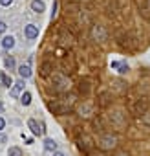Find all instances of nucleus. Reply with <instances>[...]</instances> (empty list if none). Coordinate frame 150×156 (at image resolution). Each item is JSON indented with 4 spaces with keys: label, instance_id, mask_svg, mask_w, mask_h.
Returning a JSON list of instances; mask_svg holds the SVG:
<instances>
[{
    "label": "nucleus",
    "instance_id": "obj_22",
    "mask_svg": "<svg viewBox=\"0 0 150 156\" xmlns=\"http://www.w3.org/2000/svg\"><path fill=\"white\" fill-rule=\"evenodd\" d=\"M79 92H81V94H88V92H90V83H88V81L81 83V85H79Z\"/></svg>",
    "mask_w": 150,
    "mask_h": 156
},
{
    "label": "nucleus",
    "instance_id": "obj_19",
    "mask_svg": "<svg viewBox=\"0 0 150 156\" xmlns=\"http://www.w3.org/2000/svg\"><path fill=\"white\" fill-rule=\"evenodd\" d=\"M101 101H99V105L101 107H106V105H110V94L108 92H104V94H101V98H99Z\"/></svg>",
    "mask_w": 150,
    "mask_h": 156
},
{
    "label": "nucleus",
    "instance_id": "obj_17",
    "mask_svg": "<svg viewBox=\"0 0 150 156\" xmlns=\"http://www.w3.org/2000/svg\"><path fill=\"white\" fill-rule=\"evenodd\" d=\"M2 46H4L6 50H11V48L15 46V39H13L11 35H8V37H4V39H2Z\"/></svg>",
    "mask_w": 150,
    "mask_h": 156
},
{
    "label": "nucleus",
    "instance_id": "obj_29",
    "mask_svg": "<svg viewBox=\"0 0 150 156\" xmlns=\"http://www.w3.org/2000/svg\"><path fill=\"white\" fill-rule=\"evenodd\" d=\"M0 4H2V6H11L13 0H0Z\"/></svg>",
    "mask_w": 150,
    "mask_h": 156
},
{
    "label": "nucleus",
    "instance_id": "obj_5",
    "mask_svg": "<svg viewBox=\"0 0 150 156\" xmlns=\"http://www.w3.org/2000/svg\"><path fill=\"white\" fill-rule=\"evenodd\" d=\"M106 37H108V33H106L104 26L95 24V26L92 28V39H94V41H97V42H104V41H106Z\"/></svg>",
    "mask_w": 150,
    "mask_h": 156
},
{
    "label": "nucleus",
    "instance_id": "obj_9",
    "mask_svg": "<svg viewBox=\"0 0 150 156\" xmlns=\"http://www.w3.org/2000/svg\"><path fill=\"white\" fill-rule=\"evenodd\" d=\"M92 114H94V105L92 103H83L79 107V116L81 118H92Z\"/></svg>",
    "mask_w": 150,
    "mask_h": 156
},
{
    "label": "nucleus",
    "instance_id": "obj_4",
    "mask_svg": "<svg viewBox=\"0 0 150 156\" xmlns=\"http://www.w3.org/2000/svg\"><path fill=\"white\" fill-rule=\"evenodd\" d=\"M77 143H79V149H81L83 152H90V151L94 149V140H92V136H88V134L79 136Z\"/></svg>",
    "mask_w": 150,
    "mask_h": 156
},
{
    "label": "nucleus",
    "instance_id": "obj_32",
    "mask_svg": "<svg viewBox=\"0 0 150 156\" xmlns=\"http://www.w3.org/2000/svg\"><path fill=\"white\" fill-rule=\"evenodd\" d=\"M0 110H2V105H0Z\"/></svg>",
    "mask_w": 150,
    "mask_h": 156
},
{
    "label": "nucleus",
    "instance_id": "obj_12",
    "mask_svg": "<svg viewBox=\"0 0 150 156\" xmlns=\"http://www.w3.org/2000/svg\"><path fill=\"white\" fill-rule=\"evenodd\" d=\"M31 9H33L35 13H42V11L46 9V4L42 2V0H33V2H31Z\"/></svg>",
    "mask_w": 150,
    "mask_h": 156
},
{
    "label": "nucleus",
    "instance_id": "obj_34",
    "mask_svg": "<svg viewBox=\"0 0 150 156\" xmlns=\"http://www.w3.org/2000/svg\"><path fill=\"white\" fill-rule=\"evenodd\" d=\"M97 156H103V154H97Z\"/></svg>",
    "mask_w": 150,
    "mask_h": 156
},
{
    "label": "nucleus",
    "instance_id": "obj_21",
    "mask_svg": "<svg viewBox=\"0 0 150 156\" xmlns=\"http://www.w3.org/2000/svg\"><path fill=\"white\" fill-rule=\"evenodd\" d=\"M4 64H6L8 70H15V59L13 57H6L4 59Z\"/></svg>",
    "mask_w": 150,
    "mask_h": 156
},
{
    "label": "nucleus",
    "instance_id": "obj_30",
    "mask_svg": "<svg viewBox=\"0 0 150 156\" xmlns=\"http://www.w3.org/2000/svg\"><path fill=\"white\" fill-rule=\"evenodd\" d=\"M4 127H6V119H4V118H0V130H2Z\"/></svg>",
    "mask_w": 150,
    "mask_h": 156
},
{
    "label": "nucleus",
    "instance_id": "obj_20",
    "mask_svg": "<svg viewBox=\"0 0 150 156\" xmlns=\"http://www.w3.org/2000/svg\"><path fill=\"white\" fill-rule=\"evenodd\" d=\"M0 79H2V83H4L8 88H9V87H13V79H11L8 73H2V75H0Z\"/></svg>",
    "mask_w": 150,
    "mask_h": 156
},
{
    "label": "nucleus",
    "instance_id": "obj_14",
    "mask_svg": "<svg viewBox=\"0 0 150 156\" xmlns=\"http://www.w3.org/2000/svg\"><path fill=\"white\" fill-rule=\"evenodd\" d=\"M19 73H20L22 79H28V77L31 75V68L28 64H22V66H19Z\"/></svg>",
    "mask_w": 150,
    "mask_h": 156
},
{
    "label": "nucleus",
    "instance_id": "obj_28",
    "mask_svg": "<svg viewBox=\"0 0 150 156\" xmlns=\"http://www.w3.org/2000/svg\"><path fill=\"white\" fill-rule=\"evenodd\" d=\"M114 156H130V154H128L126 151H117V152H115Z\"/></svg>",
    "mask_w": 150,
    "mask_h": 156
},
{
    "label": "nucleus",
    "instance_id": "obj_25",
    "mask_svg": "<svg viewBox=\"0 0 150 156\" xmlns=\"http://www.w3.org/2000/svg\"><path fill=\"white\" fill-rule=\"evenodd\" d=\"M141 123L146 125V127H150V112H146V114L141 116Z\"/></svg>",
    "mask_w": 150,
    "mask_h": 156
},
{
    "label": "nucleus",
    "instance_id": "obj_16",
    "mask_svg": "<svg viewBox=\"0 0 150 156\" xmlns=\"http://www.w3.org/2000/svg\"><path fill=\"white\" fill-rule=\"evenodd\" d=\"M44 149H46V151H49V152H55V149H57V143H55V140H51V138H46V140H44Z\"/></svg>",
    "mask_w": 150,
    "mask_h": 156
},
{
    "label": "nucleus",
    "instance_id": "obj_8",
    "mask_svg": "<svg viewBox=\"0 0 150 156\" xmlns=\"http://www.w3.org/2000/svg\"><path fill=\"white\" fill-rule=\"evenodd\" d=\"M39 73H40L42 77H49V75H53V64H51L49 61H44V62L40 64V68H39Z\"/></svg>",
    "mask_w": 150,
    "mask_h": 156
},
{
    "label": "nucleus",
    "instance_id": "obj_15",
    "mask_svg": "<svg viewBox=\"0 0 150 156\" xmlns=\"http://www.w3.org/2000/svg\"><path fill=\"white\" fill-rule=\"evenodd\" d=\"M112 68H119V70H117L119 73H126V72L130 70L126 62H117V61H114V62H112Z\"/></svg>",
    "mask_w": 150,
    "mask_h": 156
},
{
    "label": "nucleus",
    "instance_id": "obj_11",
    "mask_svg": "<svg viewBox=\"0 0 150 156\" xmlns=\"http://www.w3.org/2000/svg\"><path fill=\"white\" fill-rule=\"evenodd\" d=\"M28 127L31 129V132H33L35 136H40V134H44V129H42V125H39L35 119H29V121H28Z\"/></svg>",
    "mask_w": 150,
    "mask_h": 156
},
{
    "label": "nucleus",
    "instance_id": "obj_24",
    "mask_svg": "<svg viewBox=\"0 0 150 156\" xmlns=\"http://www.w3.org/2000/svg\"><path fill=\"white\" fill-rule=\"evenodd\" d=\"M8 156H22V151L19 147H11L9 152H8Z\"/></svg>",
    "mask_w": 150,
    "mask_h": 156
},
{
    "label": "nucleus",
    "instance_id": "obj_31",
    "mask_svg": "<svg viewBox=\"0 0 150 156\" xmlns=\"http://www.w3.org/2000/svg\"><path fill=\"white\" fill-rule=\"evenodd\" d=\"M51 156H64V154H62V152H53Z\"/></svg>",
    "mask_w": 150,
    "mask_h": 156
},
{
    "label": "nucleus",
    "instance_id": "obj_1",
    "mask_svg": "<svg viewBox=\"0 0 150 156\" xmlns=\"http://www.w3.org/2000/svg\"><path fill=\"white\" fill-rule=\"evenodd\" d=\"M108 119H110V123H112L117 130H124V129L128 127V118H126V112H124L123 108H117V110L110 112V114H108Z\"/></svg>",
    "mask_w": 150,
    "mask_h": 156
},
{
    "label": "nucleus",
    "instance_id": "obj_26",
    "mask_svg": "<svg viewBox=\"0 0 150 156\" xmlns=\"http://www.w3.org/2000/svg\"><path fill=\"white\" fill-rule=\"evenodd\" d=\"M57 2H53V8H51V19H55V15H57Z\"/></svg>",
    "mask_w": 150,
    "mask_h": 156
},
{
    "label": "nucleus",
    "instance_id": "obj_6",
    "mask_svg": "<svg viewBox=\"0 0 150 156\" xmlns=\"http://www.w3.org/2000/svg\"><path fill=\"white\" fill-rule=\"evenodd\" d=\"M148 112V101L145 99V98H139L137 101H135V105H134V114L135 116H143V114H146Z\"/></svg>",
    "mask_w": 150,
    "mask_h": 156
},
{
    "label": "nucleus",
    "instance_id": "obj_23",
    "mask_svg": "<svg viewBox=\"0 0 150 156\" xmlns=\"http://www.w3.org/2000/svg\"><path fill=\"white\" fill-rule=\"evenodd\" d=\"M112 88H115V90H119V92H124V90H126V87H124V83H123V81H114Z\"/></svg>",
    "mask_w": 150,
    "mask_h": 156
},
{
    "label": "nucleus",
    "instance_id": "obj_10",
    "mask_svg": "<svg viewBox=\"0 0 150 156\" xmlns=\"http://www.w3.org/2000/svg\"><path fill=\"white\" fill-rule=\"evenodd\" d=\"M24 33H26V37H28L29 41H33V39L39 37V26H35V24H28V26L24 28Z\"/></svg>",
    "mask_w": 150,
    "mask_h": 156
},
{
    "label": "nucleus",
    "instance_id": "obj_33",
    "mask_svg": "<svg viewBox=\"0 0 150 156\" xmlns=\"http://www.w3.org/2000/svg\"><path fill=\"white\" fill-rule=\"evenodd\" d=\"M146 2H148V4H150V0H146Z\"/></svg>",
    "mask_w": 150,
    "mask_h": 156
},
{
    "label": "nucleus",
    "instance_id": "obj_7",
    "mask_svg": "<svg viewBox=\"0 0 150 156\" xmlns=\"http://www.w3.org/2000/svg\"><path fill=\"white\" fill-rule=\"evenodd\" d=\"M135 4H137V8H139V13H141L146 20H150V4L146 2V0H135Z\"/></svg>",
    "mask_w": 150,
    "mask_h": 156
},
{
    "label": "nucleus",
    "instance_id": "obj_13",
    "mask_svg": "<svg viewBox=\"0 0 150 156\" xmlns=\"http://www.w3.org/2000/svg\"><path fill=\"white\" fill-rule=\"evenodd\" d=\"M22 90H24V79H20V81L13 83V88H11V96H19Z\"/></svg>",
    "mask_w": 150,
    "mask_h": 156
},
{
    "label": "nucleus",
    "instance_id": "obj_18",
    "mask_svg": "<svg viewBox=\"0 0 150 156\" xmlns=\"http://www.w3.org/2000/svg\"><path fill=\"white\" fill-rule=\"evenodd\" d=\"M20 103H22L24 107H28V105L31 103V94H29V92H24V94L20 96Z\"/></svg>",
    "mask_w": 150,
    "mask_h": 156
},
{
    "label": "nucleus",
    "instance_id": "obj_2",
    "mask_svg": "<svg viewBox=\"0 0 150 156\" xmlns=\"http://www.w3.org/2000/svg\"><path fill=\"white\" fill-rule=\"evenodd\" d=\"M97 145H99L101 151H114L117 147V136L112 134V132H103Z\"/></svg>",
    "mask_w": 150,
    "mask_h": 156
},
{
    "label": "nucleus",
    "instance_id": "obj_27",
    "mask_svg": "<svg viewBox=\"0 0 150 156\" xmlns=\"http://www.w3.org/2000/svg\"><path fill=\"white\" fill-rule=\"evenodd\" d=\"M6 28H8V26H6V22H4V20H0V33H4V31H6Z\"/></svg>",
    "mask_w": 150,
    "mask_h": 156
},
{
    "label": "nucleus",
    "instance_id": "obj_3",
    "mask_svg": "<svg viewBox=\"0 0 150 156\" xmlns=\"http://www.w3.org/2000/svg\"><path fill=\"white\" fill-rule=\"evenodd\" d=\"M53 88L57 92H68L70 90V79L62 73H53Z\"/></svg>",
    "mask_w": 150,
    "mask_h": 156
}]
</instances>
